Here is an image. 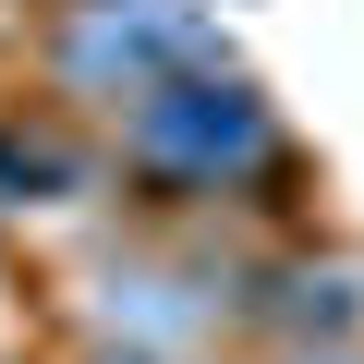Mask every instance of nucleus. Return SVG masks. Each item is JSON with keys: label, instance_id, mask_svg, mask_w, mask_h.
I'll return each instance as SVG.
<instances>
[{"label": "nucleus", "instance_id": "obj_3", "mask_svg": "<svg viewBox=\"0 0 364 364\" xmlns=\"http://www.w3.org/2000/svg\"><path fill=\"white\" fill-rule=\"evenodd\" d=\"M85 328L158 364H207V340L231 328V255H109L85 279Z\"/></svg>", "mask_w": 364, "mask_h": 364}, {"label": "nucleus", "instance_id": "obj_5", "mask_svg": "<svg viewBox=\"0 0 364 364\" xmlns=\"http://www.w3.org/2000/svg\"><path fill=\"white\" fill-rule=\"evenodd\" d=\"M122 158H97V146H73L49 109H0V219H73V207H97V182H109Z\"/></svg>", "mask_w": 364, "mask_h": 364}, {"label": "nucleus", "instance_id": "obj_8", "mask_svg": "<svg viewBox=\"0 0 364 364\" xmlns=\"http://www.w3.org/2000/svg\"><path fill=\"white\" fill-rule=\"evenodd\" d=\"M0 316H13V267H0Z\"/></svg>", "mask_w": 364, "mask_h": 364}, {"label": "nucleus", "instance_id": "obj_6", "mask_svg": "<svg viewBox=\"0 0 364 364\" xmlns=\"http://www.w3.org/2000/svg\"><path fill=\"white\" fill-rule=\"evenodd\" d=\"M85 364H158V352H122V340H85Z\"/></svg>", "mask_w": 364, "mask_h": 364}, {"label": "nucleus", "instance_id": "obj_7", "mask_svg": "<svg viewBox=\"0 0 364 364\" xmlns=\"http://www.w3.org/2000/svg\"><path fill=\"white\" fill-rule=\"evenodd\" d=\"M291 364H364V340H340V352H291Z\"/></svg>", "mask_w": 364, "mask_h": 364}, {"label": "nucleus", "instance_id": "obj_2", "mask_svg": "<svg viewBox=\"0 0 364 364\" xmlns=\"http://www.w3.org/2000/svg\"><path fill=\"white\" fill-rule=\"evenodd\" d=\"M207 61H231L219 0H61L37 37L49 97L97 109V122H122L134 97H158L170 73H207Z\"/></svg>", "mask_w": 364, "mask_h": 364}, {"label": "nucleus", "instance_id": "obj_1", "mask_svg": "<svg viewBox=\"0 0 364 364\" xmlns=\"http://www.w3.org/2000/svg\"><path fill=\"white\" fill-rule=\"evenodd\" d=\"M109 158H122V182H134L146 207H207V219H231V207L291 219L304 207V146H291L279 97L243 61L170 73L158 97H134L109 122Z\"/></svg>", "mask_w": 364, "mask_h": 364}, {"label": "nucleus", "instance_id": "obj_4", "mask_svg": "<svg viewBox=\"0 0 364 364\" xmlns=\"http://www.w3.org/2000/svg\"><path fill=\"white\" fill-rule=\"evenodd\" d=\"M231 328H255L279 352H340V340H364V267L328 243L231 255Z\"/></svg>", "mask_w": 364, "mask_h": 364}]
</instances>
